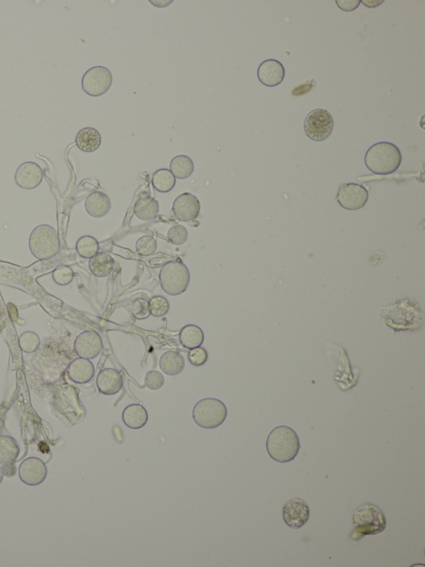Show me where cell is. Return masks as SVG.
<instances>
[{
  "label": "cell",
  "instance_id": "6da1fadb",
  "mask_svg": "<svg viewBox=\"0 0 425 567\" xmlns=\"http://www.w3.org/2000/svg\"><path fill=\"white\" fill-rule=\"evenodd\" d=\"M266 448L272 459L279 463H286L297 457L301 444L298 433L292 428L279 426L269 433Z\"/></svg>",
  "mask_w": 425,
  "mask_h": 567
},
{
  "label": "cell",
  "instance_id": "7a4b0ae2",
  "mask_svg": "<svg viewBox=\"0 0 425 567\" xmlns=\"http://www.w3.org/2000/svg\"><path fill=\"white\" fill-rule=\"evenodd\" d=\"M402 154L399 147L391 142H381L374 144L364 156V163L372 173L389 175L400 167Z\"/></svg>",
  "mask_w": 425,
  "mask_h": 567
},
{
  "label": "cell",
  "instance_id": "3957f363",
  "mask_svg": "<svg viewBox=\"0 0 425 567\" xmlns=\"http://www.w3.org/2000/svg\"><path fill=\"white\" fill-rule=\"evenodd\" d=\"M352 523L355 531L350 539L358 541L369 535H376L384 532L386 528V518L379 506L372 504H364L355 509L353 514Z\"/></svg>",
  "mask_w": 425,
  "mask_h": 567
},
{
  "label": "cell",
  "instance_id": "277c9868",
  "mask_svg": "<svg viewBox=\"0 0 425 567\" xmlns=\"http://www.w3.org/2000/svg\"><path fill=\"white\" fill-rule=\"evenodd\" d=\"M30 249L32 255L39 261L53 259L61 251L58 230L52 225H38L31 232Z\"/></svg>",
  "mask_w": 425,
  "mask_h": 567
},
{
  "label": "cell",
  "instance_id": "5b68a950",
  "mask_svg": "<svg viewBox=\"0 0 425 567\" xmlns=\"http://www.w3.org/2000/svg\"><path fill=\"white\" fill-rule=\"evenodd\" d=\"M228 409L220 399H203L193 409L192 417L198 427L215 430L222 425L227 418Z\"/></svg>",
  "mask_w": 425,
  "mask_h": 567
},
{
  "label": "cell",
  "instance_id": "8992f818",
  "mask_svg": "<svg viewBox=\"0 0 425 567\" xmlns=\"http://www.w3.org/2000/svg\"><path fill=\"white\" fill-rule=\"evenodd\" d=\"M189 282L191 273L188 267L182 261H170L160 270V287L170 296L177 297L186 292Z\"/></svg>",
  "mask_w": 425,
  "mask_h": 567
},
{
  "label": "cell",
  "instance_id": "52a82bcc",
  "mask_svg": "<svg viewBox=\"0 0 425 567\" xmlns=\"http://www.w3.org/2000/svg\"><path fill=\"white\" fill-rule=\"evenodd\" d=\"M334 128V120L325 109L312 111L305 119L304 131L310 139L322 142L327 139Z\"/></svg>",
  "mask_w": 425,
  "mask_h": 567
},
{
  "label": "cell",
  "instance_id": "ba28073f",
  "mask_svg": "<svg viewBox=\"0 0 425 567\" xmlns=\"http://www.w3.org/2000/svg\"><path fill=\"white\" fill-rule=\"evenodd\" d=\"M113 80L112 73L108 68L96 66L89 69L83 75L82 89L91 96H103L112 87Z\"/></svg>",
  "mask_w": 425,
  "mask_h": 567
},
{
  "label": "cell",
  "instance_id": "9c48e42d",
  "mask_svg": "<svg viewBox=\"0 0 425 567\" xmlns=\"http://www.w3.org/2000/svg\"><path fill=\"white\" fill-rule=\"evenodd\" d=\"M369 193L366 188L359 184L345 183L339 187L336 201L343 208L357 211L367 204Z\"/></svg>",
  "mask_w": 425,
  "mask_h": 567
},
{
  "label": "cell",
  "instance_id": "30bf717a",
  "mask_svg": "<svg viewBox=\"0 0 425 567\" xmlns=\"http://www.w3.org/2000/svg\"><path fill=\"white\" fill-rule=\"evenodd\" d=\"M20 480L27 486H39L48 476V468L43 460L29 458L23 461L18 468Z\"/></svg>",
  "mask_w": 425,
  "mask_h": 567
},
{
  "label": "cell",
  "instance_id": "8fae6325",
  "mask_svg": "<svg viewBox=\"0 0 425 567\" xmlns=\"http://www.w3.org/2000/svg\"><path fill=\"white\" fill-rule=\"evenodd\" d=\"M103 349V339L95 331L82 332L74 342V350L77 356L89 361L99 356Z\"/></svg>",
  "mask_w": 425,
  "mask_h": 567
},
{
  "label": "cell",
  "instance_id": "7c38bea8",
  "mask_svg": "<svg viewBox=\"0 0 425 567\" xmlns=\"http://www.w3.org/2000/svg\"><path fill=\"white\" fill-rule=\"evenodd\" d=\"M283 518L290 528H301L310 518V509L304 500L293 499L284 504Z\"/></svg>",
  "mask_w": 425,
  "mask_h": 567
},
{
  "label": "cell",
  "instance_id": "4fadbf2b",
  "mask_svg": "<svg viewBox=\"0 0 425 567\" xmlns=\"http://www.w3.org/2000/svg\"><path fill=\"white\" fill-rule=\"evenodd\" d=\"M173 213L179 220L184 223L195 220L201 211V202L191 193H183L173 204Z\"/></svg>",
  "mask_w": 425,
  "mask_h": 567
},
{
  "label": "cell",
  "instance_id": "5bb4252c",
  "mask_svg": "<svg viewBox=\"0 0 425 567\" xmlns=\"http://www.w3.org/2000/svg\"><path fill=\"white\" fill-rule=\"evenodd\" d=\"M44 179V172L40 166L27 161L18 168L15 176L17 185L25 190H33L38 187Z\"/></svg>",
  "mask_w": 425,
  "mask_h": 567
},
{
  "label": "cell",
  "instance_id": "9a60e30c",
  "mask_svg": "<svg viewBox=\"0 0 425 567\" xmlns=\"http://www.w3.org/2000/svg\"><path fill=\"white\" fill-rule=\"evenodd\" d=\"M258 77L265 86L271 87L279 86L284 80L285 68L278 60H266L258 67Z\"/></svg>",
  "mask_w": 425,
  "mask_h": 567
},
{
  "label": "cell",
  "instance_id": "2e32d148",
  "mask_svg": "<svg viewBox=\"0 0 425 567\" xmlns=\"http://www.w3.org/2000/svg\"><path fill=\"white\" fill-rule=\"evenodd\" d=\"M124 380L122 373L115 368H104L96 378V386L101 394L115 395L123 388Z\"/></svg>",
  "mask_w": 425,
  "mask_h": 567
},
{
  "label": "cell",
  "instance_id": "e0dca14e",
  "mask_svg": "<svg viewBox=\"0 0 425 567\" xmlns=\"http://www.w3.org/2000/svg\"><path fill=\"white\" fill-rule=\"evenodd\" d=\"M68 375L69 379L76 384H87L94 379L95 367L89 359H76L69 364Z\"/></svg>",
  "mask_w": 425,
  "mask_h": 567
},
{
  "label": "cell",
  "instance_id": "ac0fdd59",
  "mask_svg": "<svg viewBox=\"0 0 425 567\" xmlns=\"http://www.w3.org/2000/svg\"><path fill=\"white\" fill-rule=\"evenodd\" d=\"M112 207L110 197L101 192H94L87 197L85 209L92 218H103Z\"/></svg>",
  "mask_w": 425,
  "mask_h": 567
},
{
  "label": "cell",
  "instance_id": "d6986e66",
  "mask_svg": "<svg viewBox=\"0 0 425 567\" xmlns=\"http://www.w3.org/2000/svg\"><path fill=\"white\" fill-rule=\"evenodd\" d=\"M149 418L146 409L141 404H133L123 410L122 420L132 430H140L146 425Z\"/></svg>",
  "mask_w": 425,
  "mask_h": 567
},
{
  "label": "cell",
  "instance_id": "ffe728a7",
  "mask_svg": "<svg viewBox=\"0 0 425 567\" xmlns=\"http://www.w3.org/2000/svg\"><path fill=\"white\" fill-rule=\"evenodd\" d=\"M76 145L84 153H92L98 150L101 144V137L96 129L85 127L77 132L76 136Z\"/></svg>",
  "mask_w": 425,
  "mask_h": 567
},
{
  "label": "cell",
  "instance_id": "44dd1931",
  "mask_svg": "<svg viewBox=\"0 0 425 567\" xmlns=\"http://www.w3.org/2000/svg\"><path fill=\"white\" fill-rule=\"evenodd\" d=\"M159 202L150 195H142L137 200L134 212L137 218L141 220H151L159 214Z\"/></svg>",
  "mask_w": 425,
  "mask_h": 567
},
{
  "label": "cell",
  "instance_id": "7402d4cb",
  "mask_svg": "<svg viewBox=\"0 0 425 567\" xmlns=\"http://www.w3.org/2000/svg\"><path fill=\"white\" fill-rule=\"evenodd\" d=\"M160 370L166 375L175 376L179 375L186 366V361L182 354L175 351H168L163 354L160 359Z\"/></svg>",
  "mask_w": 425,
  "mask_h": 567
},
{
  "label": "cell",
  "instance_id": "603a6c76",
  "mask_svg": "<svg viewBox=\"0 0 425 567\" xmlns=\"http://www.w3.org/2000/svg\"><path fill=\"white\" fill-rule=\"evenodd\" d=\"M20 453V447L15 439L8 435H0V464L15 462Z\"/></svg>",
  "mask_w": 425,
  "mask_h": 567
},
{
  "label": "cell",
  "instance_id": "cb8c5ba5",
  "mask_svg": "<svg viewBox=\"0 0 425 567\" xmlns=\"http://www.w3.org/2000/svg\"><path fill=\"white\" fill-rule=\"evenodd\" d=\"M179 341L184 348L189 349L201 347L205 341L204 332L197 325H188L180 331Z\"/></svg>",
  "mask_w": 425,
  "mask_h": 567
},
{
  "label": "cell",
  "instance_id": "d4e9b609",
  "mask_svg": "<svg viewBox=\"0 0 425 567\" xmlns=\"http://www.w3.org/2000/svg\"><path fill=\"white\" fill-rule=\"evenodd\" d=\"M89 268L91 273L96 278H106L113 270L114 261L110 255L104 252H100L91 258Z\"/></svg>",
  "mask_w": 425,
  "mask_h": 567
},
{
  "label": "cell",
  "instance_id": "484cf974",
  "mask_svg": "<svg viewBox=\"0 0 425 567\" xmlns=\"http://www.w3.org/2000/svg\"><path fill=\"white\" fill-rule=\"evenodd\" d=\"M195 170V165L191 158L186 155L175 156L170 161V170L177 179H186L191 176Z\"/></svg>",
  "mask_w": 425,
  "mask_h": 567
},
{
  "label": "cell",
  "instance_id": "4316f807",
  "mask_svg": "<svg viewBox=\"0 0 425 567\" xmlns=\"http://www.w3.org/2000/svg\"><path fill=\"white\" fill-rule=\"evenodd\" d=\"M151 182L156 191L167 193L175 187L177 180L169 169L163 168L156 170Z\"/></svg>",
  "mask_w": 425,
  "mask_h": 567
},
{
  "label": "cell",
  "instance_id": "83f0119b",
  "mask_svg": "<svg viewBox=\"0 0 425 567\" xmlns=\"http://www.w3.org/2000/svg\"><path fill=\"white\" fill-rule=\"evenodd\" d=\"M76 250L81 257L91 259L99 251V243L96 239L91 236H84L78 239Z\"/></svg>",
  "mask_w": 425,
  "mask_h": 567
},
{
  "label": "cell",
  "instance_id": "f1b7e54d",
  "mask_svg": "<svg viewBox=\"0 0 425 567\" xmlns=\"http://www.w3.org/2000/svg\"><path fill=\"white\" fill-rule=\"evenodd\" d=\"M40 343L39 335L33 331H26L18 338L20 349L27 354L37 351L40 347Z\"/></svg>",
  "mask_w": 425,
  "mask_h": 567
},
{
  "label": "cell",
  "instance_id": "f546056e",
  "mask_svg": "<svg viewBox=\"0 0 425 567\" xmlns=\"http://www.w3.org/2000/svg\"><path fill=\"white\" fill-rule=\"evenodd\" d=\"M74 278V272L71 267L68 266H60L53 272V279L55 283L61 287H65L70 283Z\"/></svg>",
  "mask_w": 425,
  "mask_h": 567
},
{
  "label": "cell",
  "instance_id": "4dcf8cb0",
  "mask_svg": "<svg viewBox=\"0 0 425 567\" xmlns=\"http://www.w3.org/2000/svg\"><path fill=\"white\" fill-rule=\"evenodd\" d=\"M150 313L155 317H163L170 311V303L163 297H154L149 302Z\"/></svg>",
  "mask_w": 425,
  "mask_h": 567
},
{
  "label": "cell",
  "instance_id": "1f68e13d",
  "mask_svg": "<svg viewBox=\"0 0 425 567\" xmlns=\"http://www.w3.org/2000/svg\"><path fill=\"white\" fill-rule=\"evenodd\" d=\"M136 249L138 254L141 256H152L156 251L157 243L154 237L144 236L138 239Z\"/></svg>",
  "mask_w": 425,
  "mask_h": 567
},
{
  "label": "cell",
  "instance_id": "d6a6232c",
  "mask_svg": "<svg viewBox=\"0 0 425 567\" xmlns=\"http://www.w3.org/2000/svg\"><path fill=\"white\" fill-rule=\"evenodd\" d=\"M131 311L137 320H145L150 316L149 301L146 299H137L132 302L130 306Z\"/></svg>",
  "mask_w": 425,
  "mask_h": 567
},
{
  "label": "cell",
  "instance_id": "836d02e7",
  "mask_svg": "<svg viewBox=\"0 0 425 567\" xmlns=\"http://www.w3.org/2000/svg\"><path fill=\"white\" fill-rule=\"evenodd\" d=\"M167 236L169 241L174 245L180 246L186 243L189 233L187 229L183 225H175L170 228Z\"/></svg>",
  "mask_w": 425,
  "mask_h": 567
},
{
  "label": "cell",
  "instance_id": "e575fe53",
  "mask_svg": "<svg viewBox=\"0 0 425 567\" xmlns=\"http://www.w3.org/2000/svg\"><path fill=\"white\" fill-rule=\"evenodd\" d=\"M145 385L151 390H159L165 385V378L159 371L152 370L146 373Z\"/></svg>",
  "mask_w": 425,
  "mask_h": 567
},
{
  "label": "cell",
  "instance_id": "d590c367",
  "mask_svg": "<svg viewBox=\"0 0 425 567\" xmlns=\"http://www.w3.org/2000/svg\"><path fill=\"white\" fill-rule=\"evenodd\" d=\"M208 356L207 350L205 348L198 347L191 350L189 353L188 359L189 363L194 366H202L207 362Z\"/></svg>",
  "mask_w": 425,
  "mask_h": 567
},
{
  "label": "cell",
  "instance_id": "8d00e7d4",
  "mask_svg": "<svg viewBox=\"0 0 425 567\" xmlns=\"http://www.w3.org/2000/svg\"><path fill=\"white\" fill-rule=\"evenodd\" d=\"M336 6L345 12H353L360 4V0H336Z\"/></svg>",
  "mask_w": 425,
  "mask_h": 567
},
{
  "label": "cell",
  "instance_id": "74e56055",
  "mask_svg": "<svg viewBox=\"0 0 425 567\" xmlns=\"http://www.w3.org/2000/svg\"><path fill=\"white\" fill-rule=\"evenodd\" d=\"M3 470L4 474L8 478H12L16 474V466L13 463L4 465Z\"/></svg>",
  "mask_w": 425,
  "mask_h": 567
},
{
  "label": "cell",
  "instance_id": "f35d334b",
  "mask_svg": "<svg viewBox=\"0 0 425 567\" xmlns=\"http://www.w3.org/2000/svg\"><path fill=\"white\" fill-rule=\"evenodd\" d=\"M384 3V0H360V4H363L367 8H376L381 6Z\"/></svg>",
  "mask_w": 425,
  "mask_h": 567
},
{
  "label": "cell",
  "instance_id": "ab89813d",
  "mask_svg": "<svg viewBox=\"0 0 425 567\" xmlns=\"http://www.w3.org/2000/svg\"><path fill=\"white\" fill-rule=\"evenodd\" d=\"M4 476V474L3 467H1V466H0V484H1L2 482H3Z\"/></svg>",
  "mask_w": 425,
  "mask_h": 567
}]
</instances>
